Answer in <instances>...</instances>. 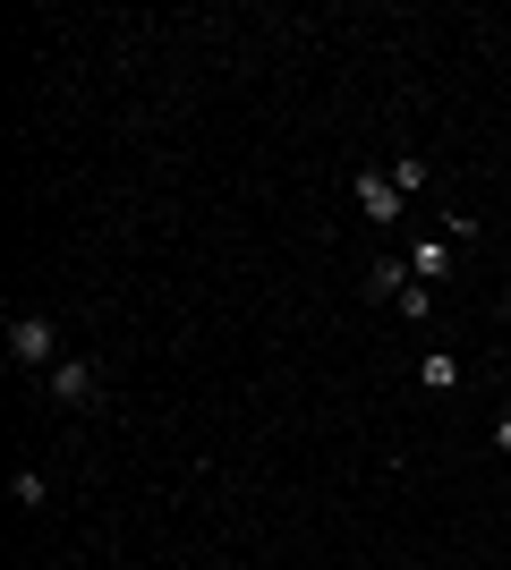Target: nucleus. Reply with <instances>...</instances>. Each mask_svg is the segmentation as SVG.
<instances>
[{
  "instance_id": "nucleus-1",
  "label": "nucleus",
  "mask_w": 511,
  "mask_h": 570,
  "mask_svg": "<svg viewBox=\"0 0 511 570\" xmlns=\"http://www.w3.org/2000/svg\"><path fill=\"white\" fill-rule=\"evenodd\" d=\"M358 214L375 222V230L401 222V188H392V170H358Z\"/></svg>"
},
{
  "instance_id": "nucleus-2",
  "label": "nucleus",
  "mask_w": 511,
  "mask_h": 570,
  "mask_svg": "<svg viewBox=\"0 0 511 570\" xmlns=\"http://www.w3.org/2000/svg\"><path fill=\"white\" fill-rule=\"evenodd\" d=\"M51 350H60V333H51L43 315H18V324H9V357H18V366H51Z\"/></svg>"
},
{
  "instance_id": "nucleus-3",
  "label": "nucleus",
  "mask_w": 511,
  "mask_h": 570,
  "mask_svg": "<svg viewBox=\"0 0 511 570\" xmlns=\"http://www.w3.org/2000/svg\"><path fill=\"white\" fill-rule=\"evenodd\" d=\"M95 392H102V375L86 366V357H60V366H51V401L60 409H86Z\"/></svg>"
},
{
  "instance_id": "nucleus-4",
  "label": "nucleus",
  "mask_w": 511,
  "mask_h": 570,
  "mask_svg": "<svg viewBox=\"0 0 511 570\" xmlns=\"http://www.w3.org/2000/svg\"><path fill=\"white\" fill-rule=\"evenodd\" d=\"M452 264H461V247H452V238H417V247H410V273H417L426 289L452 282Z\"/></svg>"
},
{
  "instance_id": "nucleus-5",
  "label": "nucleus",
  "mask_w": 511,
  "mask_h": 570,
  "mask_svg": "<svg viewBox=\"0 0 511 570\" xmlns=\"http://www.w3.org/2000/svg\"><path fill=\"white\" fill-rule=\"evenodd\" d=\"M417 383H426V392H452V383H461V357L426 350V357H417Z\"/></svg>"
},
{
  "instance_id": "nucleus-6",
  "label": "nucleus",
  "mask_w": 511,
  "mask_h": 570,
  "mask_svg": "<svg viewBox=\"0 0 511 570\" xmlns=\"http://www.w3.org/2000/svg\"><path fill=\"white\" fill-rule=\"evenodd\" d=\"M417 282V273H410V264H401V256H384V264H375V273H366V289H375V298H401V289H410Z\"/></svg>"
},
{
  "instance_id": "nucleus-7",
  "label": "nucleus",
  "mask_w": 511,
  "mask_h": 570,
  "mask_svg": "<svg viewBox=\"0 0 511 570\" xmlns=\"http://www.w3.org/2000/svg\"><path fill=\"white\" fill-rule=\"evenodd\" d=\"M392 307L410 315V324H426V307H435V298H426V282H410V289H401V298H392Z\"/></svg>"
},
{
  "instance_id": "nucleus-8",
  "label": "nucleus",
  "mask_w": 511,
  "mask_h": 570,
  "mask_svg": "<svg viewBox=\"0 0 511 570\" xmlns=\"http://www.w3.org/2000/svg\"><path fill=\"white\" fill-rule=\"evenodd\" d=\"M494 452H511V409H503V417H494Z\"/></svg>"
}]
</instances>
